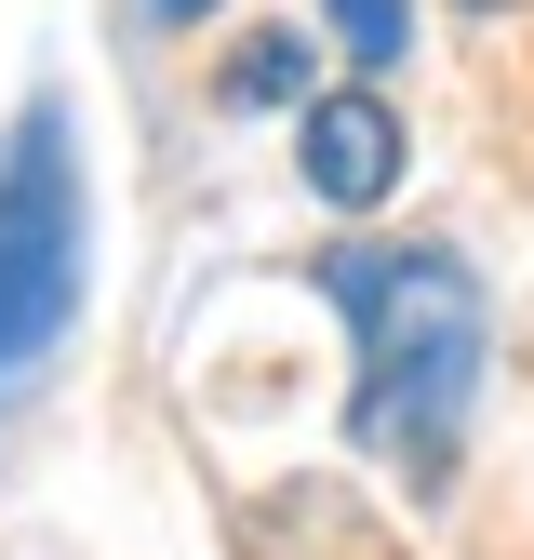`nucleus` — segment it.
I'll return each mask as SVG.
<instances>
[{
  "label": "nucleus",
  "mask_w": 534,
  "mask_h": 560,
  "mask_svg": "<svg viewBox=\"0 0 534 560\" xmlns=\"http://www.w3.org/2000/svg\"><path fill=\"white\" fill-rule=\"evenodd\" d=\"M361 334V400H348V441L387 454L400 480H441L467 441V400H481V280L428 241H361V254H321L307 267Z\"/></svg>",
  "instance_id": "obj_1"
},
{
  "label": "nucleus",
  "mask_w": 534,
  "mask_h": 560,
  "mask_svg": "<svg viewBox=\"0 0 534 560\" xmlns=\"http://www.w3.org/2000/svg\"><path fill=\"white\" fill-rule=\"evenodd\" d=\"M94 200H81V133H67V94H40L14 133H0V428L27 413V387L54 374L67 320H81L94 280Z\"/></svg>",
  "instance_id": "obj_2"
},
{
  "label": "nucleus",
  "mask_w": 534,
  "mask_h": 560,
  "mask_svg": "<svg viewBox=\"0 0 534 560\" xmlns=\"http://www.w3.org/2000/svg\"><path fill=\"white\" fill-rule=\"evenodd\" d=\"M294 161H307V187L334 200V214H374V200L400 187V120H387V94H374V81H361V94H307Z\"/></svg>",
  "instance_id": "obj_3"
},
{
  "label": "nucleus",
  "mask_w": 534,
  "mask_h": 560,
  "mask_svg": "<svg viewBox=\"0 0 534 560\" xmlns=\"http://www.w3.org/2000/svg\"><path fill=\"white\" fill-rule=\"evenodd\" d=\"M321 14H334V40H348L361 67H387L400 40H415V0H321Z\"/></svg>",
  "instance_id": "obj_4"
},
{
  "label": "nucleus",
  "mask_w": 534,
  "mask_h": 560,
  "mask_svg": "<svg viewBox=\"0 0 534 560\" xmlns=\"http://www.w3.org/2000/svg\"><path fill=\"white\" fill-rule=\"evenodd\" d=\"M241 94H307V54L267 27V54H241Z\"/></svg>",
  "instance_id": "obj_5"
},
{
  "label": "nucleus",
  "mask_w": 534,
  "mask_h": 560,
  "mask_svg": "<svg viewBox=\"0 0 534 560\" xmlns=\"http://www.w3.org/2000/svg\"><path fill=\"white\" fill-rule=\"evenodd\" d=\"M200 14H228V0H148V27H200Z\"/></svg>",
  "instance_id": "obj_6"
}]
</instances>
